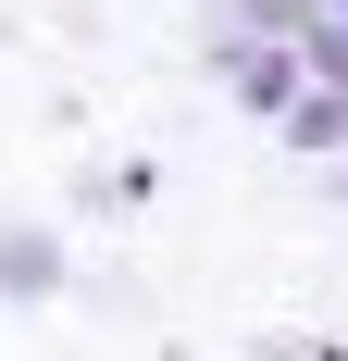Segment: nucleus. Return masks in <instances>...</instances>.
I'll list each match as a JSON object with an SVG mask.
<instances>
[{
	"label": "nucleus",
	"instance_id": "obj_1",
	"mask_svg": "<svg viewBox=\"0 0 348 361\" xmlns=\"http://www.w3.org/2000/svg\"><path fill=\"white\" fill-rule=\"evenodd\" d=\"M286 149H311V162L348 149V100H336V87H299V100H286Z\"/></svg>",
	"mask_w": 348,
	"mask_h": 361
}]
</instances>
